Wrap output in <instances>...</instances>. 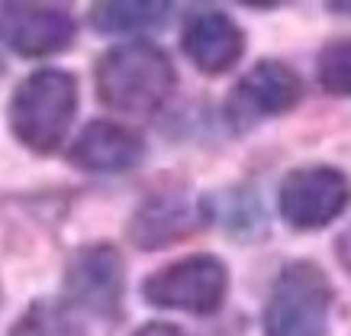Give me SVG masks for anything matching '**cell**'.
I'll return each instance as SVG.
<instances>
[{"mask_svg": "<svg viewBox=\"0 0 351 336\" xmlns=\"http://www.w3.org/2000/svg\"><path fill=\"white\" fill-rule=\"evenodd\" d=\"M94 85L107 110L123 117H152L171 100L178 71L161 45L149 39H126L97 58Z\"/></svg>", "mask_w": 351, "mask_h": 336, "instance_id": "cell-1", "label": "cell"}, {"mask_svg": "<svg viewBox=\"0 0 351 336\" xmlns=\"http://www.w3.org/2000/svg\"><path fill=\"white\" fill-rule=\"evenodd\" d=\"M62 294L68 311H81L97 320H119L126 298V262L113 243L77 246L62 275Z\"/></svg>", "mask_w": 351, "mask_h": 336, "instance_id": "cell-5", "label": "cell"}, {"mask_svg": "<svg viewBox=\"0 0 351 336\" xmlns=\"http://www.w3.org/2000/svg\"><path fill=\"white\" fill-rule=\"evenodd\" d=\"M77 78L64 68H36L23 78L7 104V126L23 149L52 155L68 139L77 117Z\"/></svg>", "mask_w": 351, "mask_h": 336, "instance_id": "cell-2", "label": "cell"}, {"mask_svg": "<svg viewBox=\"0 0 351 336\" xmlns=\"http://www.w3.org/2000/svg\"><path fill=\"white\" fill-rule=\"evenodd\" d=\"M145 159V139L117 120H90L68 146V162L90 175L132 172Z\"/></svg>", "mask_w": 351, "mask_h": 336, "instance_id": "cell-11", "label": "cell"}, {"mask_svg": "<svg viewBox=\"0 0 351 336\" xmlns=\"http://www.w3.org/2000/svg\"><path fill=\"white\" fill-rule=\"evenodd\" d=\"M206 207H210V220H219L232 236L252 239L265 229V214H261L258 194H252V191H229L223 197V204L206 197Z\"/></svg>", "mask_w": 351, "mask_h": 336, "instance_id": "cell-14", "label": "cell"}, {"mask_svg": "<svg viewBox=\"0 0 351 336\" xmlns=\"http://www.w3.org/2000/svg\"><path fill=\"white\" fill-rule=\"evenodd\" d=\"M181 49L200 75H226L232 71L245 55V30L226 10L206 7L193 10L184 20Z\"/></svg>", "mask_w": 351, "mask_h": 336, "instance_id": "cell-10", "label": "cell"}, {"mask_svg": "<svg viewBox=\"0 0 351 336\" xmlns=\"http://www.w3.org/2000/svg\"><path fill=\"white\" fill-rule=\"evenodd\" d=\"M335 304L329 275L309 259H293L277 271L265 301V336H326Z\"/></svg>", "mask_w": 351, "mask_h": 336, "instance_id": "cell-3", "label": "cell"}, {"mask_svg": "<svg viewBox=\"0 0 351 336\" xmlns=\"http://www.w3.org/2000/svg\"><path fill=\"white\" fill-rule=\"evenodd\" d=\"M7 336H87L71 311L58 301L39 298L20 314V320L10 326Z\"/></svg>", "mask_w": 351, "mask_h": 336, "instance_id": "cell-13", "label": "cell"}, {"mask_svg": "<svg viewBox=\"0 0 351 336\" xmlns=\"http://www.w3.org/2000/svg\"><path fill=\"white\" fill-rule=\"evenodd\" d=\"M206 223H210L206 197H197L184 188H161L136 207L126 233L132 246H138L142 252H155L191 239Z\"/></svg>", "mask_w": 351, "mask_h": 336, "instance_id": "cell-8", "label": "cell"}, {"mask_svg": "<svg viewBox=\"0 0 351 336\" xmlns=\"http://www.w3.org/2000/svg\"><path fill=\"white\" fill-rule=\"evenodd\" d=\"M335 256H339L341 269L351 271V223L339 233V239H335Z\"/></svg>", "mask_w": 351, "mask_h": 336, "instance_id": "cell-17", "label": "cell"}, {"mask_svg": "<svg viewBox=\"0 0 351 336\" xmlns=\"http://www.w3.org/2000/svg\"><path fill=\"white\" fill-rule=\"evenodd\" d=\"M316 78L326 94L351 98V39H332L316 55Z\"/></svg>", "mask_w": 351, "mask_h": 336, "instance_id": "cell-15", "label": "cell"}, {"mask_svg": "<svg viewBox=\"0 0 351 336\" xmlns=\"http://www.w3.org/2000/svg\"><path fill=\"white\" fill-rule=\"evenodd\" d=\"M132 336H187L181 326L174 324H161V320H152V324H142Z\"/></svg>", "mask_w": 351, "mask_h": 336, "instance_id": "cell-16", "label": "cell"}, {"mask_svg": "<svg viewBox=\"0 0 351 336\" xmlns=\"http://www.w3.org/2000/svg\"><path fill=\"white\" fill-rule=\"evenodd\" d=\"M303 98V81L287 62L261 58L248 68L223 104V117L235 133L255 130L265 120L290 113Z\"/></svg>", "mask_w": 351, "mask_h": 336, "instance_id": "cell-7", "label": "cell"}, {"mask_svg": "<svg viewBox=\"0 0 351 336\" xmlns=\"http://www.w3.org/2000/svg\"><path fill=\"white\" fill-rule=\"evenodd\" d=\"M0 304H3V288H0Z\"/></svg>", "mask_w": 351, "mask_h": 336, "instance_id": "cell-19", "label": "cell"}, {"mask_svg": "<svg viewBox=\"0 0 351 336\" xmlns=\"http://www.w3.org/2000/svg\"><path fill=\"white\" fill-rule=\"evenodd\" d=\"M77 20L55 3H0V43L23 58H49L71 49Z\"/></svg>", "mask_w": 351, "mask_h": 336, "instance_id": "cell-9", "label": "cell"}, {"mask_svg": "<svg viewBox=\"0 0 351 336\" xmlns=\"http://www.w3.org/2000/svg\"><path fill=\"white\" fill-rule=\"evenodd\" d=\"M171 3H155V0H110V3H94L87 20L97 33L104 36H142L168 20Z\"/></svg>", "mask_w": 351, "mask_h": 336, "instance_id": "cell-12", "label": "cell"}, {"mask_svg": "<svg viewBox=\"0 0 351 336\" xmlns=\"http://www.w3.org/2000/svg\"><path fill=\"white\" fill-rule=\"evenodd\" d=\"M226 294H229V265L213 252H193L178 262H168L142 282L145 304L193 317L216 314L226 304Z\"/></svg>", "mask_w": 351, "mask_h": 336, "instance_id": "cell-4", "label": "cell"}, {"mask_svg": "<svg viewBox=\"0 0 351 336\" xmlns=\"http://www.w3.org/2000/svg\"><path fill=\"white\" fill-rule=\"evenodd\" d=\"M351 204L348 175L335 165H300L277 188V210L290 229L313 233L339 220Z\"/></svg>", "mask_w": 351, "mask_h": 336, "instance_id": "cell-6", "label": "cell"}, {"mask_svg": "<svg viewBox=\"0 0 351 336\" xmlns=\"http://www.w3.org/2000/svg\"><path fill=\"white\" fill-rule=\"evenodd\" d=\"M332 10H351V3H332Z\"/></svg>", "mask_w": 351, "mask_h": 336, "instance_id": "cell-18", "label": "cell"}]
</instances>
